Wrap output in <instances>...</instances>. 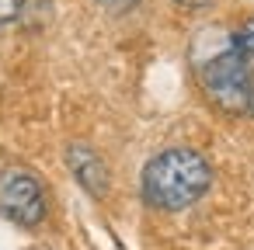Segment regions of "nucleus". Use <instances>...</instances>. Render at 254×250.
<instances>
[{
  "instance_id": "f03ea898",
  "label": "nucleus",
  "mask_w": 254,
  "mask_h": 250,
  "mask_svg": "<svg viewBox=\"0 0 254 250\" xmlns=\"http://www.w3.org/2000/svg\"><path fill=\"white\" fill-rule=\"evenodd\" d=\"M198 87L223 115H254V59L244 56L230 35L198 63Z\"/></svg>"
},
{
  "instance_id": "f257e3e1",
  "label": "nucleus",
  "mask_w": 254,
  "mask_h": 250,
  "mask_svg": "<svg viewBox=\"0 0 254 250\" xmlns=\"http://www.w3.org/2000/svg\"><path fill=\"white\" fill-rule=\"evenodd\" d=\"M209 188H212V167L191 146L160 150L139 174L143 201L160 212H181V208L195 205Z\"/></svg>"
},
{
  "instance_id": "39448f33",
  "label": "nucleus",
  "mask_w": 254,
  "mask_h": 250,
  "mask_svg": "<svg viewBox=\"0 0 254 250\" xmlns=\"http://www.w3.org/2000/svg\"><path fill=\"white\" fill-rule=\"evenodd\" d=\"M230 42H233L244 56H251V59H254V18H244V21L230 32Z\"/></svg>"
},
{
  "instance_id": "0eeeda50",
  "label": "nucleus",
  "mask_w": 254,
  "mask_h": 250,
  "mask_svg": "<svg viewBox=\"0 0 254 250\" xmlns=\"http://www.w3.org/2000/svg\"><path fill=\"white\" fill-rule=\"evenodd\" d=\"M98 4L105 7V11H112V14H126V11H132L139 0H98Z\"/></svg>"
},
{
  "instance_id": "20e7f679",
  "label": "nucleus",
  "mask_w": 254,
  "mask_h": 250,
  "mask_svg": "<svg viewBox=\"0 0 254 250\" xmlns=\"http://www.w3.org/2000/svg\"><path fill=\"white\" fill-rule=\"evenodd\" d=\"M66 167L87 195H94V198L108 195V163L101 160V153H94L84 143H70L66 146Z\"/></svg>"
},
{
  "instance_id": "7ed1b4c3",
  "label": "nucleus",
  "mask_w": 254,
  "mask_h": 250,
  "mask_svg": "<svg viewBox=\"0 0 254 250\" xmlns=\"http://www.w3.org/2000/svg\"><path fill=\"white\" fill-rule=\"evenodd\" d=\"M0 212L14 226L35 229L49 212V198H46V188H42L39 174H32L28 167L0 170Z\"/></svg>"
},
{
  "instance_id": "423d86ee",
  "label": "nucleus",
  "mask_w": 254,
  "mask_h": 250,
  "mask_svg": "<svg viewBox=\"0 0 254 250\" xmlns=\"http://www.w3.org/2000/svg\"><path fill=\"white\" fill-rule=\"evenodd\" d=\"M25 4L28 0H0V25H14L25 14Z\"/></svg>"
},
{
  "instance_id": "6e6552de",
  "label": "nucleus",
  "mask_w": 254,
  "mask_h": 250,
  "mask_svg": "<svg viewBox=\"0 0 254 250\" xmlns=\"http://www.w3.org/2000/svg\"><path fill=\"white\" fill-rule=\"evenodd\" d=\"M178 7H188V11H202V7H209V0H174Z\"/></svg>"
}]
</instances>
